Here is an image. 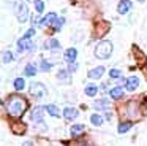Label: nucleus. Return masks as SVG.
<instances>
[{"label":"nucleus","mask_w":147,"mask_h":146,"mask_svg":"<svg viewBox=\"0 0 147 146\" xmlns=\"http://www.w3.org/2000/svg\"><path fill=\"white\" fill-rule=\"evenodd\" d=\"M5 106L11 117H21L27 110V100L21 95H10L5 102Z\"/></svg>","instance_id":"f257e3e1"},{"label":"nucleus","mask_w":147,"mask_h":146,"mask_svg":"<svg viewBox=\"0 0 147 146\" xmlns=\"http://www.w3.org/2000/svg\"><path fill=\"white\" fill-rule=\"evenodd\" d=\"M112 54V43L108 40H103L96 44L95 48V56L98 59H108L109 56Z\"/></svg>","instance_id":"f03ea898"},{"label":"nucleus","mask_w":147,"mask_h":146,"mask_svg":"<svg viewBox=\"0 0 147 146\" xmlns=\"http://www.w3.org/2000/svg\"><path fill=\"white\" fill-rule=\"evenodd\" d=\"M14 13H16V18H18L19 22H26L27 18H29V10H27V5L24 2H18L16 3Z\"/></svg>","instance_id":"7ed1b4c3"},{"label":"nucleus","mask_w":147,"mask_h":146,"mask_svg":"<svg viewBox=\"0 0 147 146\" xmlns=\"http://www.w3.org/2000/svg\"><path fill=\"white\" fill-rule=\"evenodd\" d=\"M46 86L41 84V83H32V86H30V94L33 95L35 98H43L46 95Z\"/></svg>","instance_id":"20e7f679"},{"label":"nucleus","mask_w":147,"mask_h":146,"mask_svg":"<svg viewBox=\"0 0 147 146\" xmlns=\"http://www.w3.org/2000/svg\"><path fill=\"white\" fill-rule=\"evenodd\" d=\"M30 49H33V43H32V40H30V38L22 37L19 41H18V51H19V53L30 51Z\"/></svg>","instance_id":"39448f33"},{"label":"nucleus","mask_w":147,"mask_h":146,"mask_svg":"<svg viewBox=\"0 0 147 146\" xmlns=\"http://www.w3.org/2000/svg\"><path fill=\"white\" fill-rule=\"evenodd\" d=\"M45 110H46V108H43V106H36V108H33L32 113H30V119H32L33 122L41 124V122H43V113H45Z\"/></svg>","instance_id":"423d86ee"},{"label":"nucleus","mask_w":147,"mask_h":146,"mask_svg":"<svg viewBox=\"0 0 147 146\" xmlns=\"http://www.w3.org/2000/svg\"><path fill=\"white\" fill-rule=\"evenodd\" d=\"M138 86H139V78H138V76H130V78L127 79V83H125V87L130 92H133L134 89H138Z\"/></svg>","instance_id":"0eeeda50"},{"label":"nucleus","mask_w":147,"mask_h":146,"mask_svg":"<svg viewBox=\"0 0 147 146\" xmlns=\"http://www.w3.org/2000/svg\"><path fill=\"white\" fill-rule=\"evenodd\" d=\"M131 6H133L131 0H120V3H119V6H117V11L120 13V14H125V13H128L131 10Z\"/></svg>","instance_id":"6e6552de"},{"label":"nucleus","mask_w":147,"mask_h":146,"mask_svg":"<svg viewBox=\"0 0 147 146\" xmlns=\"http://www.w3.org/2000/svg\"><path fill=\"white\" fill-rule=\"evenodd\" d=\"M55 19H57V14H55V13H48V14L40 21V25H43V27H46V25H52L55 22Z\"/></svg>","instance_id":"1a4fd4ad"},{"label":"nucleus","mask_w":147,"mask_h":146,"mask_svg":"<svg viewBox=\"0 0 147 146\" xmlns=\"http://www.w3.org/2000/svg\"><path fill=\"white\" fill-rule=\"evenodd\" d=\"M127 114L130 117H139V110H138V105L134 103L133 100L128 103V108H127Z\"/></svg>","instance_id":"9d476101"},{"label":"nucleus","mask_w":147,"mask_h":146,"mask_svg":"<svg viewBox=\"0 0 147 146\" xmlns=\"http://www.w3.org/2000/svg\"><path fill=\"white\" fill-rule=\"evenodd\" d=\"M78 110L76 108H73V106H68V108H65V111H63V116H65V119H68V121H71V119H76L78 117Z\"/></svg>","instance_id":"9b49d317"},{"label":"nucleus","mask_w":147,"mask_h":146,"mask_svg":"<svg viewBox=\"0 0 147 146\" xmlns=\"http://www.w3.org/2000/svg\"><path fill=\"white\" fill-rule=\"evenodd\" d=\"M103 73H105V67H96V68H92L89 72V78L90 79H98L103 76Z\"/></svg>","instance_id":"f8f14e48"},{"label":"nucleus","mask_w":147,"mask_h":146,"mask_svg":"<svg viewBox=\"0 0 147 146\" xmlns=\"http://www.w3.org/2000/svg\"><path fill=\"white\" fill-rule=\"evenodd\" d=\"M76 56H78V51L74 49V48H68V49L65 51V60H67L68 63L74 62V60H76Z\"/></svg>","instance_id":"ddd939ff"},{"label":"nucleus","mask_w":147,"mask_h":146,"mask_svg":"<svg viewBox=\"0 0 147 146\" xmlns=\"http://www.w3.org/2000/svg\"><path fill=\"white\" fill-rule=\"evenodd\" d=\"M93 108H95V110H108L109 100L108 98H100V100H96L95 103H93Z\"/></svg>","instance_id":"4468645a"},{"label":"nucleus","mask_w":147,"mask_h":146,"mask_svg":"<svg viewBox=\"0 0 147 146\" xmlns=\"http://www.w3.org/2000/svg\"><path fill=\"white\" fill-rule=\"evenodd\" d=\"M57 79L60 83H70V70H59L57 73Z\"/></svg>","instance_id":"2eb2a0df"},{"label":"nucleus","mask_w":147,"mask_h":146,"mask_svg":"<svg viewBox=\"0 0 147 146\" xmlns=\"http://www.w3.org/2000/svg\"><path fill=\"white\" fill-rule=\"evenodd\" d=\"M82 132H84V126H82V124H76V126H71V129H70L71 136H78V135H81Z\"/></svg>","instance_id":"dca6fc26"},{"label":"nucleus","mask_w":147,"mask_h":146,"mask_svg":"<svg viewBox=\"0 0 147 146\" xmlns=\"http://www.w3.org/2000/svg\"><path fill=\"white\" fill-rule=\"evenodd\" d=\"M109 95H111L112 98H120L122 95H123V89H122L120 86H117V87H112L111 91H109Z\"/></svg>","instance_id":"f3484780"},{"label":"nucleus","mask_w":147,"mask_h":146,"mask_svg":"<svg viewBox=\"0 0 147 146\" xmlns=\"http://www.w3.org/2000/svg\"><path fill=\"white\" fill-rule=\"evenodd\" d=\"M46 111H48L51 116H54V117H59V116H60V110H59L55 105H46Z\"/></svg>","instance_id":"a211bd4d"},{"label":"nucleus","mask_w":147,"mask_h":146,"mask_svg":"<svg viewBox=\"0 0 147 146\" xmlns=\"http://www.w3.org/2000/svg\"><path fill=\"white\" fill-rule=\"evenodd\" d=\"M24 73H26V76H35L36 67L33 65V63H27V65H26V70H24Z\"/></svg>","instance_id":"6ab92c4d"},{"label":"nucleus","mask_w":147,"mask_h":146,"mask_svg":"<svg viewBox=\"0 0 147 146\" xmlns=\"http://www.w3.org/2000/svg\"><path fill=\"white\" fill-rule=\"evenodd\" d=\"M96 92H98V87H96L95 84L86 86V94L89 95V97H93V95H96Z\"/></svg>","instance_id":"aec40b11"},{"label":"nucleus","mask_w":147,"mask_h":146,"mask_svg":"<svg viewBox=\"0 0 147 146\" xmlns=\"http://www.w3.org/2000/svg\"><path fill=\"white\" fill-rule=\"evenodd\" d=\"M90 122L93 124V126H101L103 124V117L100 116V114H92V116H90Z\"/></svg>","instance_id":"412c9836"},{"label":"nucleus","mask_w":147,"mask_h":146,"mask_svg":"<svg viewBox=\"0 0 147 146\" xmlns=\"http://www.w3.org/2000/svg\"><path fill=\"white\" fill-rule=\"evenodd\" d=\"M24 87H26V81H24L22 78H16V79H14V89H16V91H22Z\"/></svg>","instance_id":"4be33fe9"},{"label":"nucleus","mask_w":147,"mask_h":146,"mask_svg":"<svg viewBox=\"0 0 147 146\" xmlns=\"http://www.w3.org/2000/svg\"><path fill=\"white\" fill-rule=\"evenodd\" d=\"M131 129V122H120L119 126V133H125Z\"/></svg>","instance_id":"5701e85b"},{"label":"nucleus","mask_w":147,"mask_h":146,"mask_svg":"<svg viewBox=\"0 0 147 146\" xmlns=\"http://www.w3.org/2000/svg\"><path fill=\"white\" fill-rule=\"evenodd\" d=\"M45 48H48V49H55V48H60V43H59L57 40H49L48 43L45 44Z\"/></svg>","instance_id":"b1692460"},{"label":"nucleus","mask_w":147,"mask_h":146,"mask_svg":"<svg viewBox=\"0 0 147 146\" xmlns=\"http://www.w3.org/2000/svg\"><path fill=\"white\" fill-rule=\"evenodd\" d=\"M2 60H3V63H10L11 60H13V54H11L10 51H3V57H2Z\"/></svg>","instance_id":"393cba45"},{"label":"nucleus","mask_w":147,"mask_h":146,"mask_svg":"<svg viewBox=\"0 0 147 146\" xmlns=\"http://www.w3.org/2000/svg\"><path fill=\"white\" fill-rule=\"evenodd\" d=\"M63 22H65L63 18H57V19H55V22L52 24V25H54V30H60L62 25H63Z\"/></svg>","instance_id":"a878e982"},{"label":"nucleus","mask_w":147,"mask_h":146,"mask_svg":"<svg viewBox=\"0 0 147 146\" xmlns=\"http://www.w3.org/2000/svg\"><path fill=\"white\" fill-rule=\"evenodd\" d=\"M51 68H52V63L46 62V60H43L41 65H40V70H41V72H49Z\"/></svg>","instance_id":"bb28decb"},{"label":"nucleus","mask_w":147,"mask_h":146,"mask_svg":"<svg viewBox=\"0 0 147 146\" xmlns=\"http://www.w3.org/2000/svg\"><path fill=\"white\" fill-rule=\"evenodd\" d=\"M35 8H36V11H38V13H41L43 8H45V3H43L41 0H35Z\"/></svg>","instance_id":"cd10ccee"},{"label":"nucleus","mask_w":147,"mask_h":146,"mask_svg":"<svg viewBox=\"0 0 147 146\" xmlns=\"http://www.w3.org/2000/svg\"><path fill=\"white\" fill-rule=\"evenodd\" d=\"M109 76H111V78H119V76H120V72H119V70H111V72H109Z\"/></svg>","instance_id":"c85d7f7f"},{"label":"nucleus","mask_w":147,"mask_h":146,"mask_svg":"<svg viewBox=\"0 0 147 146\" xmlns=\"http://www.w3.org/2000/svg\"><path fill=\"white\" fill-rule=\"evenodd\" d=\"M76 68H78L76 62H71L70 65H68V70H70V73H71V72H76Z\"/></svg>","instance_id":"c756f323"},{"label":"nucleus","mask_w":147,"mask_h":146,"mask_svg":"<svg viewBox=\"0 0 147 146\" xmlns=\"http://www.w3.org/2000/svg\"><path fill=\"white\" fill-rule=\"evenodd\" d=\"M33 35H35V29H30V30H27V33L24 35V37L30 38V37H33Z\"/></svg>","instance_id":"7c9ffc66"},{"label":"nucleus","mask_w":147,"mask_h":146,"mask_svg":"<svg viewBox=\"0 0 147 146\" xmlns=\"http://www.w3.org/2000/svg\"><path fill=\"white\" fill-rule=\"evenodd\" d=\"M78 146H92V145H90V143H79Z\"/></svg>","instance_id":"2f4dec72"},{"label":"nucleus","mask_w":147,"mask_h":146,"mask_svg":"<svg viewBox=\"0 0 147 146\" xmlns=\"http://www.w3.org/2000/svg\"><path fill=\"white\" fill-rule=\"evenodd\" d=\"M111 117H112V116H111V113H106V119L111 121Z\"/></svg>","instance_id":"473e14b6"},{"label":"nucleus","mask_w":147,"mask_h":146,"mask_svg":"<svg viewBox=\"0 0 147 146\" xmlns=\"http://www.w3.org/2000/svg\"><path fill=\"white\" fill-rule=\"evenodd\" d=\"M22 146H33V145H32V143H30V141H26V143H24Z\"/></svg>","instance_id":"72a5a7b5"},{"label":"nucleus","mask_w":147,"mask_h":146,"mask_svg":"<svg viewBox=\"0 0 147 146\" xmlns=\"http://www.w3.org/2000/svg\"><path fill=\"white\" fill-rule=\"evenodd\" d=\"M139 2H144V0H139Z\"/></svg>","instance_id":"f704fd0d"}]
</instances>
